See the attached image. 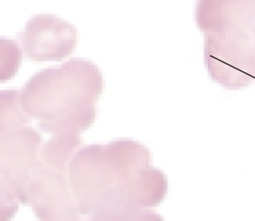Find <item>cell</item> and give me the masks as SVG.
<instances>
[{
	"label": "cell",
	"instance_id": "6da1fadb",
	"mask_svg": "<svg viewBox=\"0 0 255 221\" xmlns=\"http://www.w3.org/2000/svg\"><path fill=\"white\" fill-rule=\"evenodd\" d=\"M151 163L148 148L131 139L80 148L68 167L78 212L89 221H162L151 208L164 201L168 180Z\"/></svg>",
	"mask_w": 255,
	"mask_h": 221
},
{
	"label": "cell",
	"instance_id": "7a4b0ae2",
	"mask_svg": "<svg viewBox=\"0 0 255 221\" xmlns=\"http://www.w3.org/2000/svg\"><path fill=\"white\" fill-rule=\"evenodd\" d=\"M104 79L94 62L72 59L31 77L22 89L20 103L27 115L49 134H79L97 119V102Z\"/></svg>",
	"mask_w": 255,
	"mask_h": 221
},
{
	"label": "cell",
	"instance_id": "3957f363",
	"mask_svg": "<svg viewBox=\"0 0 255 221\" xmlns=\"http://www.w3.org/2000/svg\"><path fill=\"white\" fill-rule=\"evenodd\" d=\"M195 17L212 80L229 90L255 82V0H198Z\"/></svg>",
	"mask_w": 255,
	"mask_h": 221
},
{
	"label": "cell",
	"instance_id": "277c9868",
	"mask_svg": "<svg viewBox=\"0 0 255 221\" xmlns=\"http://www.w3.org/2000/svg\"><path fill=\"white\" fill-rule=\"evenodd\" d=\"M18 199L31 206L40 221H81L67 173L47 167L39 158L18 192Z\"/></svg>",
	"mask_w": 255,
	"mask_h": 221
},
{
	"label": "cell",
	"instance_id": "5b68a950",
	"mask_svg": "<svg viewBox=\"0 0 255 221\" xmlns=\"http://www.w3.org/2000/svg\"><path fill=\"white\" fill-rule=\"evenodd\" d=\"M27 57L34 61H61L76 47L77 29L51 14H38L18 35Z\"/></svg>",
	"mask_w": 255,
	"mask_h": 221
},
{
	"label": "cell",
	"instance_id": "8992f818",
	"mask_svg": "<svg viewBox=\"0 0 255 221\" xmlns=\"http://www.w3.org/2000/svg\"><path fill=\"white\" fill-rule=\"evenodd\" d=\"M42 136L30 126L0 134V174L18 192L39 161Z\"/></svg>",
	"mask_w": 255,
	"mask_h": 221
},
{
	"label": "cell",
	"instance_id": "52a82bcc",
	"mask_svg": "<svg viewBox=\"0 0 255 221\" xmlns=\"http://www.w3.org/2000/svg\"><path fill=\"white\" fill-rule=\"evenodd\" d=\"M82 145L79 134H55L40 148L39 158L47 167L68 173L69 164Z\"/></svg>",
	"mask_w": 255,
	"mask_h": 221
},
{
	"label": "cell",
	"instance_id": "ba28073f",
	"mask_svg": "<svg viewBox=\"0 0 255 221\" xmlns=\"http://www.w3.org/2000/svg\"><path fill=\"white\" fill-rule=\"evenodd\" d=\"M30 122V117L21 107L20 91H0V134L26 126Z\"/></svg>",
	"mask_w": 255,
	"mask_h": 221
},
{
	"label": "cell",
	"instance_id": "9c48e42d",
	"mask_svg": "<svg viewBox=\"0 0 255 221\" xmlns=\"http://www.w3.org/2000/svg\"><path fill=\"white\" fill-rule=\"evenodd\" d=\"M22 62V52L17 42L0 37V83L11 80Z\"/></svg>",
	"mask_w": 255,
	"mask_h": 221
},
{
	"label": "cell",
	"instance_id": "30bf717a",
	"mask_svg": "<svg viewBox=\"0 0 255 221\" xmlns=\"http://www.w3.org/2000/svg\"><path fill=\"white\" fill-rule=\"evenodd\" d=\"M19 204L13 183L0 174V221L12 220L19 210Z\"/></svg>",
	"mask_w": 255,
	"mask_h": 221
}]
</instances>
